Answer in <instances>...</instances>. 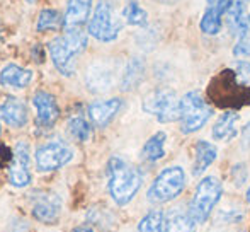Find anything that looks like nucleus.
<instances>
[{"label":"nucleus","mask_w":250,"mask_h":232,"mask_svg":"<svg viewBox=\"0 0 250 232\" xmlns=\"http://www.w3.org/2000/svg\"><path fill=\"white\" fill-rule=\"evenodd\" d=\"M109 193L118 205H128L142 188L143 176L138 167L131 166L121 157H111L107 162Z\"/></svg>","instance_id":"f257e3e1"},{"label":"nucleus","mask_w":250,"mask_h":232,"mask_svg":"<svg viewBox=\"0 0 250 232\" xmlns=\"http://www.w3.org/2000/svg\"><path fill=\"white\" fill-rule=\"evenodd\" d=\"M87 34L83 29L65 31L63 36H56L48 43V51L62 75L72 77L75 73V58L87 48Z\"/></svg>","instance_id":"f03ea898"},{"label":"nucleus","mask_w":250,"mask_h":232,"mask_svg":"<svg viewBox=\"0 0 250 232\" xmlns=\"http://www.w3.org/2000/svg\"><path fill=\"white\" fill-rule=\"evenodd\" d=\"M208 97L220 108H228L233 111V108L250 104V87L238 80L235 70L227 69L211 80L208 87Z\"/></svg>","instance_id":"7ed1b4c3"},{"label":"nucleus","mask_w":250,"mask_h":232,"mask_svg":"<svg viewBox=\"0 0 250 232\" xmlns=\"http://www.w3.org/2000/svg\"><path fill=\"white\" fill-rule=\"evenodd\" d=\"M123 29L121 17L116 12V0H97L89 21V34L102 43H111Z\"/></svg>","instance_id":"20e7f679"},{"label":"nucleus","mask_w":250,"mask_h":232,"mask_svg":"<svg viewBox=\"0 0 250 232\" xmlns=\"http://www.w3.org/2000/svg\"><path fill=\"white\" fill-rule=\"evenodd\" d=\"M213 115V108L206 103L199 91H191L181 97V132L189 135L206 125Z\"/></svg>","instance_id":"39448f33"},{"label":"nucleus","mask_w":250,"mask_h":232,"mask_svg":"<svg viewBox=\"0 0 250 232\" xmlns=\"http://www.w3.org/2000/svg\"><path fill=\"white\" fill-rule=\"evenodd\" d=\"M221 193H223V186L221 181L214 176H208V178L201 179L198 188H196V195L191 202V209L189 213L196 222L203 224L211 215L214 205L220 202Z\"/></svg>","instance_id":"423d86ee"},{"label":"nucleus","mask_w":250,"mask_h":232,"mask_svg":"<svg viewBox=\"0 0 250 232\" xmlns=\"http://www.w3.org/2000/svg\"><path fill=\"white\" fill-rule=\"evenodd\" d=\"M186 186L184 169L179 166H172L164 169L155 178L153 185L148 189V200L151 203H165L177 198Z\"/></svg>","instance_id":"0eeeda50"},{"label":"nucleus","mask_w":250,"mask_h":232,"mask_svg":"<svg viewBox=\"0 0 250 232\" xmlns=\"http://www.w3.org/2000/svg\"><path fill=\"white\" fill-rule=\"evenodd\" d=\"M143 110L160 123H172L181 119V99L172 89H158L143 99Z\"/></svg>","instance_id":"6e6552de"},{"label":"nucleus","mask_w":250,"mask_h":232,"mask_svg":"<svg viewBox=\"0 0 250 232\" xmlns=\"http://www.w3.org/2000/svg\"><path fill=\"white\" fill-rule=\"evenodd\" d=\"M34 159H36L38 169L41 173H48V171L60 169L65 164H68L73 159V150L68 143L56 139L38 147L36 154H34Z\"/></svg>","instance_id":"1a4fd4ad"},{"label":"nucleus","mask_w":250,"mask_h":232,"mask_svg":"<svg viewBox=\"0 0 250 232\" xmlns=\"http://www.w3.org/2000/svg\"><path fill=\"white\" fill-rule=\"evenodd\" d=\"M9 181L16 188H24L31 183L29 171V143L21 140L14 147L12 161L9 164Z\"/></svg>","instance_id":"9d476101"},{"label":"nucleus","mask_w":250,"mask_h":232,"mask_svg":"<svg viewBox=\"0 0 250 232\" xmlns=\"http://www.w3.org/2000/svg\"><path fill=\"white\" fill-rule=\"evenodd\" d=\"M62 213V200L53 191L33 193V215L43 224H55Z\"/></svg>","instance_id":"9b49d317"},{"label":"nucleus","mask_w":250,"mask_h":232,"mask_svg":"<svg viewBox=\"0 0 250 232\" xmlns=\"http://www.w3.org/2000/svg\"><path fill=\"white\" fill-rule=\"evenodd\" d=\"M33 106L36 110V123L43 128H51L60 118V108L55 96L46 91H38L33 96Z\"/></svg>","instance_id":"f8f14e48"},{"label":"nucleus","mask_w":250,"mask_h":232,"mask_svg":"<svg viewBox=\"0 0 250 232\" xmlns=\"http://www.w3.org/2000/svg\"><path fill=\"white\" fill-rule=\"evenodd\" d=\"M92 2L94 0H66L65 12H63V29H82L83 24L89 23L90 12H92Z\"/></svg>","instance_id":"ddd939ff"},{"label":"nucleus","mask_w":250,"mask_h":232,"mask_svg":"<svg viewBox=\"0 0 250 232\" xmlns=\"http://www.w3.org/2000/svg\"><path fill=\"white\" fill-rule=\"evenodd\" d=\"M227 24L235 36L242 38L250 33L249 17H247V0H228L227 7Z\"/></svg>","instance_id":"4468645a"},{"label":"nucleus","mask_w":250,"mask_h":232,"mask_svg":"<svg viewBox=\"0 0 250 232\" xmlns=\"http://www.w3.org/2000/svg\"><path fill=\"white\" fill-rule=\"evenodd\" d=\"M121 106H123V101L119 97H111V99H104V101H94L87 111H89L90 121L96 126L104 128L119 113Z\"/></svg>","instance_id":"2eb2a0df"},{"label":"nucleus","mask_w":250,"mask_h":232,"mask_svg":"<svg viewBox=\"0 0 250 232\" xmlns=\"http://www.w3.org/2000/svg\"><path fill=\"white\" fill-rule=\"evenodd\" d=\"M33 70L9 63L0 70V86L5 89H24L33 82Z\"/></svg>","instance_id":"dca6fc26"},{"label":"nucleus","mask_w":250,"mask_h":232,"mask_svg":"<svg viewBox=\"0 0 250 232\" xmlns=\"http://www.w3.org/2000/svg\"><path fill=\"white\" fill-rule=\"evenodd\" d=\"M0 119L12 128H22L27 123V108L24 101L9 97L0 104Z\"/></svg>","instance_id":"f3484780"},{"label":"nucleus","mask_w":250,"mask_h":232,"mask_svg":"<svg viewBox=\"0 0 250 232\" xmlns=\"http://www.w3.org/2000/svg\"><path fill=\"white\" fill-rule=\"evenodd\" d=\"M228 7V0H221L218 3H213L206 9V12L201 17L199 27L204 34H209L214 36L221 31V19H223L225 12H227Z\"/></svg>","instance_id":"a211bd4d"},{"label":"nucleus","mask_w":250,"mask_h":232,"mask_svg":"<svg viewBox=\"0 0 250 232\" xmlns=\"http://www.w3.org/2000/svg\"><path fill=\"white\" fill-rule=\"evenodd\" d=\"M164 232H196V220L181 209H172L164 219Z\"/></svg>","instance_id":"6ab92c4d"},{"label":"nucleus","mask_w":250,"mask_h":232,"mask_svg":"<svg viewBox=\"0 0 250 232\" xmlns=\"http://www.w3.org/2000/svg\"><path fill=\"white\" fill-rule=\"evenodd\" d=\"M218 156V150L213 143L206 140H199L194 145V164H192V174L201 176L211 164L214 162Z\"/></svg>","instance_id":"aec40b11"},{"label":"nucleus","mask_w":250,"mask_h":232,"mask_svg":"<svg viewBox=\"0 0 250 232\" xmlns=\"http://www.w3.org/2000/svg\"><path fill=\"white\" fill-rule=\"evenodd\" d=\"M237 121L238 115L235 111L227 110L225 113H221V116L216 119V123L213 126V139L221 140V142H228V140L235 139V135H237Z\"/></svg>","instance_id":"412c9836"},{"label":"nucleus","mask_w":250,"mask_h":232,"mask_svg":"<svg viewBox=\"0 0 250 232\" xmlns=\"http://www.w3.org/2000/svg\"><path fill=\"white\" fill-rule=\"evenodd\" d=\"M85 84L92 93H104L112 84L111 72H109L105 67H101V65L90 67V69L87 70Z\"/></svg>","instance_id":"4be33fe9"},{"label":"nucleus","mask_w":250,"mask_h":232,"mask_svg":"<svg viewBox=\"0 0 250 232\" xmlns=\"http://www.w3.org/2000/svg\"><path fill=\"white\" fill-rule=\"evenodd\" d=\"M165 142H167V133L165 132H157L155 135H151L146 143L143 145L142 156L148 162H155L160 161L165 156Z\"/></svg>","instance_id":"5701e85b"},{"label":"nucleus","mask_w":250,"mask_h":232,"mask_svg":"<svg viewBox=\"0 0 250 232\" xmlns=\"http://www.w3.org/2000/svg\"><path fill=\"white\" fill-rule=\"evenodd\" d=\"M143 73H145V65L140 58H131L129 63L126 65L125 75L121 80V89L123 91H131L142 82Z\"/></svg>","instance_id":"b1692460"},{"label":"nucleus","mask_w":250,"mask_h":232,"mask_svg":"<svg viewBox=\"0 0 250 232\" xmlns=\"http://www.w3.org/2000/svg\"><path fill=\"white\" fill-rule=\"evenodd\" d=\"M58 27H63V14L56 9H43L38 16L36 29L40 33L55 31Z\"/></svg>","instance_id":"393cba45"},{"label":"nucleus","mask_w":250,"mask_h":232,"mask_svg":"<svg viewBox=\"0 0 250 232\" xmlns=\"http://www.w3.org/2000/svg\"><path fill=\"white\" fill-rule=\"evenodd\" d=\"M68 132L79 142H87V140L92 137V125L90 121H87L82 115H73L68 119Z\"/></svg>","instance_id":"a878e982"},{"label":"nucleus","mask_w":250,"mask_h":232,"mask_svg":"<svg viewBox=\"0 0 250 232\" xmlns=\"http://www.w3.org/2000/svg\"><path fill=\"white\" fill-rule=\"evenodd\" d=\"M123 17L131 26H146V23H148V14L140 5L138 0H128L126 2L125 9H123Z\"/></svg>","instance_id":"bb28decb"},{"label":"nucleus","mask_w":250,"mask_h":232,"mask_svg":"<svg viewBox=\"0 0 250 232\" xmlns=\"http://www.w3.org/2000/svg\"><path fill=\"white\" fill-rule=\"evenodd\" d=\"M164 219L165 215L160 210L146 213L138 224V232H164Z\"/></svg>","instance_id":"cd10ccee"},{"label":"nucleus","mask_w":250,"mask_h":232,"mask_svg":"<svg viewBox=\"0 0 250 232\" xmlns=\"http://www.w3.org/2000/svg\"><path fill=\"white\" fill-rule=\"evenodd\" d=\"M233 55L242 58H250V33L238 38V43L233 48Z\"/></svg>","instance_id":"c85d7f7f"},{"label":"nucleus","mask_w":250,"mask_h":232,"mask_svg":"<svg viewBox=\"0 0 250 232\" xmlns=\"http://www.w3.org/2000/svg\"><path fill=\"white\" fill-rule=\"evenodd\" d=\"M235 73H237L238 80H240L244 86L250 87V63L249 62L240 60V62L235 63Z\"/></svg>","instance_id":"c756f323"},{"label":"nucleus","mask_w":250,"mask_h":232,"mask_svg":"<svg viewBox=\"0 0 250 232\" xmlns=\"http://www.w3.org/2000/svg\"><path fill=\"white\" fill-rule=\"evenodd\" d=\"M5 232H29V226L26 224V220H14Z\"/></svg>","instance_id":"7c9ffc66"},{"label":"nucleus","mask_w":250,"mask_h":232,"mask_svg":"<svg viewBox=\"0 0 250 232\" xmlns=\"http://www.w3.org/2000/svg\"><path fill=\"white\" fill-rule=\"evenodd\" d=\"M242 147L244 150H250V121L242 130Z\"/></svg>","instance_id":"2f4dec72"},{"label":"nucleus","mask_w":250,"mask_h":232,"mask_svg":"<svg viewBox=\"0 0 250 232\" xmlns=\"http://www.w3.org/2000/svg\"><path fill=\"white\" fill-rule=\"evenodd\" d=\"M72 232H94V231H92V227H89V226H80V227H77V229H73Z\"/></svg>","instance_id":"473e14b6"},{"label":"nucleus","mask_w":250,"mask_h":232,"mask_svg":"<svg viewBox=\"0 0 250 232\" xmlns=\"http://www.w3.org/2000/svg\"><path fill=\"white\" fill-rule=\"evenodd\" d=\"M221 2V0H208V5H213V3H218Z\"/></svg>","instance_id":"72a5a7b5"},{"label":"nucleus","mask_w":250,"mask_h":232,"mask_svg":"<svg viewBox=\"0 0 250 232\" xmlns=\"http://www.w3.org/2000/svg\"><path fill=\"white\" fill-rule=\"evenodd\" d=\"M247 202L250 203V188H249V191H247Z\"/></svg>","instance_id":"f704fd0d"},{"label":"nucleus","mask_w":250,"mask_h":232,"mask_svg":"<svg viewBox=\"0 0 250 232\" xmlns=\"http://www.w3.org/2000/svg\"><path fill=\"white\" fill-rule=\"evenodd\" d=\"M26 2H29V3H33V2H36V0H26Z\"/></svg>","instance_id":"c9c22d12"},{"label":"nucleus","mask_w":250,"mask_h":232,"mask_svg":"<svg viewBox=\"0 0 250 232\" xmlns=\"http://www.w3.org/2000/svg\"><path fill=\"white\" fill-rule=\"evenodd\" d=\"M249 19H250V16H249Z\"/></svg>","instance_id":"e433bc0d"}]
</instances>
